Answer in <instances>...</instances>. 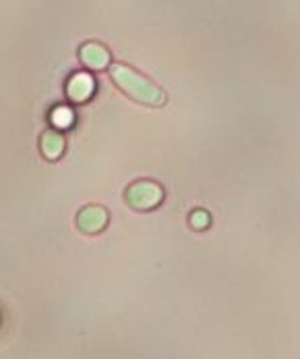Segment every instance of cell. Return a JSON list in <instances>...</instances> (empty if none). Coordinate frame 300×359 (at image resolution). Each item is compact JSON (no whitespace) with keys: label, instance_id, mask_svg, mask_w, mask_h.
Segmentation results:
<instances>
[{"label":"cell","instance_id":"obj_1","mask_svg":"<svg viewBox=\"0 0 300 359\" xmlns=\"http://www.w3.org/2000/svg\"><path fill=\"white\" fill-rule=\"evenodd\" d=\"M112 77H114V81H116L118 86L124 88V92H127L129 96H133V98H137V100H141V102H164V94H162L155 86H151L150 81H145V79L139 77L137 73L129 71L127 67H120V65L114 67V69H112Z\"/></svg>","mask_w":300,"mask_h":359},{"label":"cell","instance_id":"obj_2","mask_svg":"<svg viewBox=\"0 0 300 359\" xmlns=\"http://www.w3.org/2000/svg\"><path fill=\"white\" fill-rule=\"evenodd\" d=\"M159 200H162V189L155 183L141 181V183L133 185L131 191H129V202L137 205L139 210H148L151 205L157 204Z\"/></svg>","mask_w":300,"mask_h":359},{"label":"cell","instance_id":"obj_3","mask_svg":"<svg viewBox=\"0 0 300 359\" xmlns=\"http://www.w3.org/2000/svg\"><path fill=\"white\" fill-rule=\"evenodd\" d=\"M52 121H56L60 127H66V125H71V121H73V114H71L69 110L60 108V110H56V112L52 114Z\"/></svg>","mask_w":300,"mask_h":359},{"label":"cell","instance_id":"obj_4","mask_svg":"<svg viewBox=\"0 0 300 359\" xmlns=\"http://www.w3.org/2000/svg\"><path fill=\"white\" fill-rule=\"evenodd\" d=\"M191 222H193V226H197V229H205L207 222H209V216H207L205 212H195V214L191 216Z\"/></svg>","mask_w":300,"mask_h":359}]
</instances>
